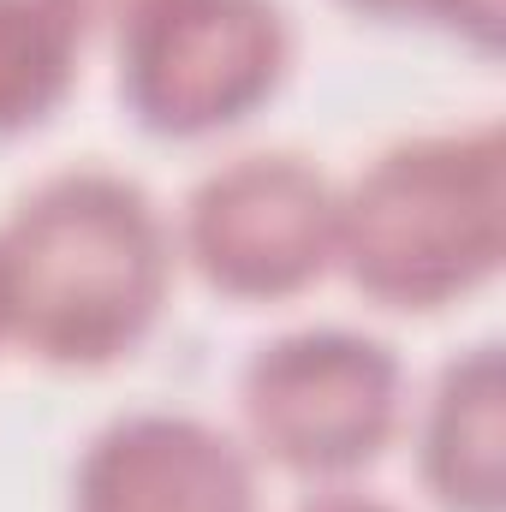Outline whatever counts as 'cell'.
<instances>
[{"label": "cell", "mask_w": 506, "mask_h": 512, "mask_svg": "<svg viewBox=\"0 0 506 512\" xmlns=\"http://www.w3.org/2000/svg\"><path fill=\"white\" fill-rule=\"evenodd\" d=\"M173 239L143 185L102 167L42 179L0 227L6 340L60 370H102L155 328Z\"/></svg>", "instance_id": "cell-1"}, {"label": "cell", "mask_w": 506, "mask_h": 512, "mask_svg": "<svg viewBox=\"0 0 506 512\" xmlns=\"http://www.w3.org/2000/svg\"><path fill=\"white\" fill-rule=\"evenodd\" d=\"M506 256L501 126L429 131L381 149L340 191L334 262L387 310H441L495 280Z\"/></svg>", "instance_id": "cell-2"}, {"label": "cell", "mask_w": 506, "mask_h": 512, "mask_svg": "<svg viewBox=\"0 0 506 512\" xmlns=\"http://www.w3.org/2000/svg\"><path fill=\"white\" fill-rule=\"evenodd\" d=\"M399 399V358L352 328L280 334L239 376V411L256 453L316 483H340L376 465L399 429Z\"/></svg>", "instance_id": "cell-3"}, {"label": "cell", "mask_w": 506, "mask_h": 512, "mask_svg": "<svg viewBox=\"0 0 506 512\" xmlns=\"http://www.w3.org/2000/svg\"><path fill=\"white\" fill-rule=\"evenodd\" d=\"M286 66L280 0H155L120 30V96L155 137H209L251 120Z\"/></svg>", "instance_id": "cell-4"}, {"label": "cell", "mask_w": 506, "mask_h": 512, "mask_svg": "<svg viewBox=\"0 0 506 512\" xmlns=\"http://www.w3.org/2000/svg\"><path fill=\"white\" fill-rule=\"evenodd\" d=\"M334 215L340 191L304 155H239L191 191L179 245L221 298L268 304L328 274Z\"/></svg>", "instance_id": "cell-5"}, {"label": "cell", "mask_w": 506, "mask_h": 512, "mask_svg": "<svg viewBox=\"0 0 506 512\" xmlns=\"http://www.w3.org/2000/svg\"><path fill=\"white\" fill-rule=\"evenodd\" d=\"M72 512H256V471L203 417L131 411L84 447Z\"/></svg>", "instance_id": "cell-6"}, {"label": "cell", "mask_w": 506, "mask_h": 512, "mask_svg": "<svg viewBox=\"0 0 506 512\" xmlns=\"http://www.w3.org/2000/svg\"><path fill=\"white\" fill-rule=\"evenodd\" d=\"M423 489L441 512H501L506 507V382L501 346H471L453 358L423 405L417 429Z\"/></svg>", "instance_id": "cell-7"}, {"label": "cell", "mask_w": 506, "mask_h": 512, "mask_svg": "<svg viewBox=\"0 0 506 512\" xmlns=\"http://www.w3.org/2000/svg\"><path fill=\"white\" fill-rule=\"evenodd\" d=\"M84 36L72 0H0V137L36 131L72 96Z\"/></svg>", "instance_id": "cell-8"}, {"label": "cell", "mask_w": 506, "mask_h": 512, "mask_svg": "<svg viewBox=\"0 0 506 512\" xmlns=\"http://www.w3.org/2000/svg\"><path fill=\"white\" fill-rule=\"evenodd\" d=\"M352 12L381 18V24H447L471 48L495 54L506 24V0H346Z\"/></svg>", "instance_id": "cell-9"}, {"label": "cell", "mask_w": 506, "mask_h": 512, "mask_svg": "<svg viewBox=\"0 0 506 512\" xmlns=\"http://www.w3.org/2000/svg\"><path fill=\"white\" fill-rule=\"evenodd\" d=\"M78 12H84V24H114V30H126L137 12H149L155 0H72Z\"/></svg>", "instance_id": "cell-10"}, {"label": "cell", "mask_w": 506, "mask_h": 512, "mask_svg": "<svg viewBox=\"0 0 506 512\" xmlns=\"http://www.w3.org/2000/svg\"><path fill=\"white\" fill-rule=\"evenodd\" d=\"M298 512H399V507H387L376 495H358V489H328V495H310Z\"/></svg>", "instance_id": "cell-11"}, {"label": "cell", "mask_w": 506, "mask_h": 512, "mask_svg": "<svg viewBox=\"0 0 506 512\" xmlns=\"http://www.w3.org/2000/svg\"><path fill=\"white\" fill-rule=\"evenodd\" d=\"M0 340H6V304H0Z\"/></svg>", "instance_id": "cell-12"}]
</instances>
